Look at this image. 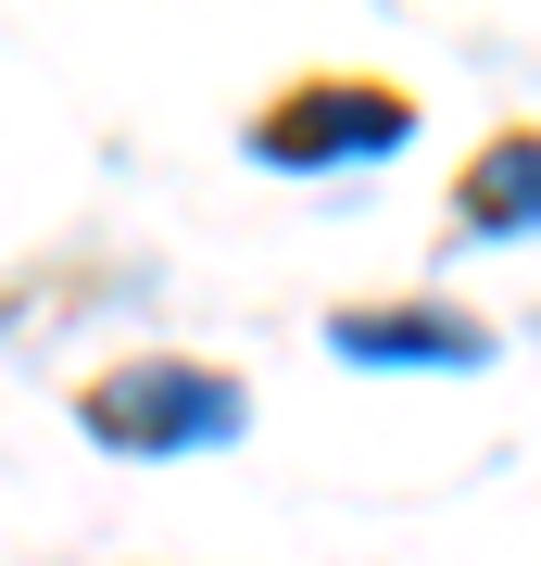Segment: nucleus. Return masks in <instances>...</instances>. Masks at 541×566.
<instances>
[{"mask_svg":"<svg viewBox=\"0 0 541 566\" xmlns=\"http://www.w3.org/2000/svg\"><path fill=\"white\" fill-rule=\"evenodd\" d=\"M240 416H252V390L189 353H126L76 390V428L101 453H215V441H240Z\"/></svg>","mask_w":541,"mask_h":566,"instance_id":"f257e3e1","label":"nucleus"},{"mask_svg":"<svg viewBox=\"0 0 541 566\" xmlns=\"http://www.w3.org/2000/svg\"><path fill=\"white\" fill-rule=\"evenodd\" d=\"M403 139H416V88L403 76L315 63L278 102H252V164H278V177H315V164H353V151H403Z\"/></svg>","mask_w":541,"mask_h":566,"instance_id":"f03ea898","label":"nucleus"},{"mask_svg":"<svg viewBox=\"0 0 541 566\" xmlns=\"http://www.w3.org/2000/svg\"><path fill=\"white\" fill-rule=\"evenodd\" d=\"M327 353L341 365H479L491 327L466 303H341L327 315Z\"/></svg>","mask_w":541,"mask_h":566,"instance_id":"7ed1b4c3","label":"nucleus"},{"mask_svg":"<svg viewBox=\"0 0 541 566\" xmlns=\"http://www.w3.org/2000/svg\"><path fill=\"white\" fill-rule=\"evenodd\" d=\"M454 227H479V240H529L541 227V126H491L454 164Z\"/></svg>","mask_w":541,"mask_h":566,"instance_id":"20e7f679","label":"nucleus"}]
</instances>
